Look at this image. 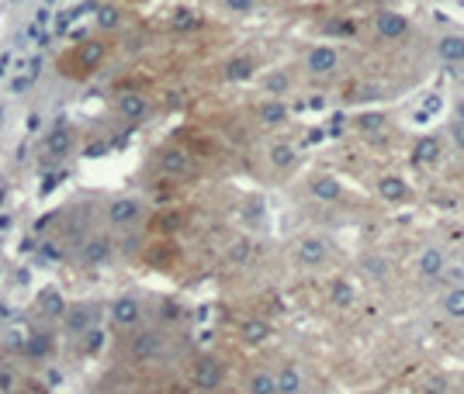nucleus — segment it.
Wrapping results in <instances>:
<instances>
[{"label": "nucleus", "instance_id": "f257e3e1", "mask_svg": "<svg viewBox=\"0 0 464 394\" xmlns=\"http://www.w3.org/2000/svg\"><path fill=\"white\" fill-rule=\"evenodd\" d=\"M167 353V343L156 329H139L132 339H128V356L139 360V363H149V360H160Z\"/></svg>", "mask_w": 464, "mask_h": 394}, {"label": "nucleus", "instance_id": "f03ea898", "mask_svg": "<svg viewBox=\"0 0 464 394\" xmlns=\"http://www.w3.org/2000/svg\"><path fill=\"white\" fill-rule=\"evenodd\" d=\"M142 218H146V208H142L135 197H118V201L108 204V222H111L115 229H132V225H139Z\"/></svg>", "mask_w": 464, "mask_h": 394}, {"label": "nucleus", "instance_id": "7ed1b4c3", "mask_svg": "<svg viewBox=\"0 0 464 394\" xmlns=\"http://www.w3.org/2000/svg\"><path fill=\"white\" fill-rule=\"evenodd\" d=\"M295 256H298V263H301L305 270H319V267H326V260H330V242L319 239V236L301 239L298 249H295Z\"/></svg>", "mask_w": 464, "mask_h": 394}, {"label": "nucleus", "instance_id": "20e7f679", "mask_svg": "<svg viewBox=\"0 0 464 394\" xmlns=\"http://www.w3.org/2000/svg\"><path fill=\"white\" fill-rule=\"evenodd\" d=\"M111 322L118 325V329H135L139 322H142V305H139V298H115L111 301Z\"/></svg>", "mask_w": 464, "mask_h": 394}, {"label": "nucleus", "instance_id": "39448f33", "mask_svg": "<svg viewBox=\"0 0 464 394\" xmlns=\"http://www.w3.org/2000/svg\"><path fill=\"white\" fill-rule=\"evenodd\" d=\"M305 66H308L315 77H326V73H333V70L339 66V52L333 49V45H315V49H308Z\"/></svg>", "mask_w": 464, "mask_h": 394}, {"label": "nucleus", "instance_id": "423d86ee", "mask_svg": "<svg viewBox=\"0 0 464 394\" xmlns=\"http://www.w3.org/2000/svg\"><path fill=\"white\" fill-rule=\"evenodd\" d=\"M375 32H378L381 39L399 42V39L409 35V21H406L402 14H395V11H381L378 18H375Z\"/></svg>", "mask_w": 464, "mask_h": 394}, {"label": "nucleus", "instance_id": "0eeeda50", "mask_svg": "<svg viewBox=\"0 0 464 394\" xmlns=\"http://www.w3.org/2000/svg\"><path fill=\"white\" fill-rule=\"evenodd\" d=\"M222 363L218 360H211V356H201L198 360V367H194V384L201 388V391L208 394V391H215V388H222Z\"/></svg>", "mask_w": 464, "mask_h": 394}, {"label": "nucleus", "instance_id": "6e6552de", "mask_svg": "<svg viewBox=\"0 0 464 394\" xmlns=\"http://www.w3.org/2000/svg\"><path fill=\"white\" fill-rule=\"evenodd\" d=\"M66 332L70 336H84L87 329H94L97 322V308L94 305H77V308H66Z\"/></svg>", "mask_w": 464, "mask_h": 394}, {"label": "nucleus", "instance_id": "1a4fd4ad", "mask_svg": "<svg viewBox=\"0 0 464 394\" xmlns=\"http://www.w3.org/2000/svg\"><path fill=\"white\" fill-rule=\"evenodd\" d=\"M444 267H447V256H444V249H437V246H426L420 253V274L429 277V280H437V277H444Z\"/></svg>", "mask_w": 464, "mask_h": 394}, {"label": "nucleus", "instance_id": "9d476101", "mask_svg": "<svg viewBox=\"0 0 464 394\" xmlns=\"http://www.w3.org/2000/svg\"><path fill=\"white\" fill-rule=\"evenodd\" d=\"M437 56L447 63V66H461L464 63V35H444L437 42Z\"/></svg>", "mask_w": 464, "mask_h": 394}, {"label": "nucleus", "instance_id": "9b49d317", "mask_svg": "<svg viewBox=\"0 0 464 394\" xmlns=\"http://www.w3.org/2000/svg\"><path fill=\"white\" fill-rule=\"evenodd\" d=\"M440 159V139L437 135H422L420 142L413 146V163L426 166V163H437Z\"/></svg>", "mask_w": 464, "mask_h": 394}, {"label": "nucleus", "instance_id": "f8f14e48", "mask_svg": "<svg viewBox=\"0 0 464 394\" xmlns=\"http://www.w3.org/2000/svg\"><path fill=\"white\" fill-rule=\"evenodd\" d=\"M312 197L315 201H326V204L330 201H339L343 197V184H339L337 177H315L312 180Z\"/></svg>", "mask_w": 464, "mask_h": 394}, {"label": "nucleus", "instance_id": "ddd939ff", "mask_svg": "<svg viewBox=\"0 0 464 394\" xmlns=\"http://www.w3.org/2000/svg\"><path fill=\"white\" fill-rule=\"evenodd\" d=\"M378 194H381V201H388V204H399V201L409 197V187H406V180H399V177H381Z\"/></svg>", "mask_w": 464, "mask_h": 394}, {"label": "nucleus", "instance_id": "4468645a", "mask_svg": "<svg viewBox=\"0 0 464 394\" xmlns=\"http://www.w3.org/2000/svg\"><path fill=\"white\" fill-rule=\"evenodd\" d=\"M80 256H84V263H90V267H94V263H104V260L111 256V239H104V236L90 239Z\"/></svg>", "mask_w": 464, "mask_h": 394}, {"label": "nucleus", "instance_id": "2eb2a0df", "mask_svg": "<svg viewBox=\"0 0 464 394\" xmlns=\"http://www.w3.org/2000/svg\"><path fill=\"white\" fill-rule=\"evenodd\" d=\"M118 111L125 115V118H146V111H149V101L146 97H139V94H128V97H122L118 101Z\"/></svg>", "mask_w": 464, "mask_h": 394}, {"label": "nucleus", "instance_id": "dca6fc26", "mask_svg": "<svg viewBox=\"0 0 464 394\" xmlns=\"http://www.w3.org/2000/svg\"><path fill=\"white\" fill-rule=\"evenodd\" d=\"M274 384H277V394H298L301 391V374L295 367H284L281 374H274Z\"/></svg>", "mask_w": 464, "mask_h": 394}, {"label": "nucleus", "instance_id": "f3484780", "mask_svg": "<svg viewBox=\"0 0 464 394\" xmlns=\"http://www.w3.org/2000/svg\"><path fill=\"white\" fill-rule=\"evenodd\" d=\"M444 315L451 318H464V284H458V287H451L447 294H444Z\"/></svg>", "mask_w": 464, "mask_h": 394}, {"label": "nucleus", "instance_id": "a211bd4d", "mask_svg": "<svg viewBox=\"0 0 464 394\" xmlns=\"http://www.w3.org/2000/svg\"><path fill=\"white\" fill-rule=\"evenodd\" d=\"M246 391H250V394H277L274 374H267V370H256V374H250V381H246Z\"/></svg>", "mask_w": 464, "mask_h": 394}, {"label": "nucleus", "instance_id": "6ab92c4d", "mask_svg": "<svg viewBox=\"0 0 464 394\" xmlns=\"http://www.w3.org/2000/svg\"><path fill=\"white\" fill-rule=\"evenodd\" d=\"M260 121H263V125H281V121H288V104H281V101L260 104Z\"/></svg>", "mask_w": 464, "mask_h": 394}, {"label": "nucleus", "instance_id": "aec40b11", "mask_svg": "<svg viewBox=\"0 0 464 394\" xmlns=\"http://www.w3.org/2000/svg\"><path fill=\"white\" fill-rule=\"evenodd\" d=\"M295 146H288V142H277L274 149H270V163L277 166V170H291L295 166Z\"/></svg>", "mask_w": 464, "mask_h": 394}, {"label": "nucleus", "instance_id": "412c9836", "mask_svg": "<svg viewBox=\"0 0 464 394\" xmlns=\"http://www.w3.org/2000/svg\"><path fill=\"white\" fill-rule=\"evenodd\" d=\"M267 336H270V325L260 322V318H253V322L243 325V339H246V343H263Z\"/></svg>", "mask_w": 464, "mask_h": 394}, {"label": "nucleus", "instance_id": "4be33fe9", "mask_svg": "<svg viewBox=\"0 0 464 394\" xmlns=\"http://www.w3.org/2000/svg\"><path fill=\"white\" fill-rule=\"evenodd\" d=\"M330 301H333L337 308H350V305H353V287L343 284V280H337L333 291H330Z\"/></svg>", "mask_w": 464, "mask_h": 394}, {"label": "nucleus", "instance_id": "5701e85b", "mask_svg": "<svg viewBox=\"0 0 464 394\" xmlns=\"http://www.w3.org/2000/svg\"><path fill=\"white\" fill-rule=\"evenodd\" d=\"M42 312L49 318H63V315H66V301H63V294L49 291V294L42 298Z\"/></svg>", "mask_w": 464, "mask_h": 394}, {"label": "nucleus", "instance_id": "b1692460", "mask_svg": "<svg viewBox=\"0 0 464 394\" xmlns=\"http://www.w3.org/2000/svg\"><path fill=\"white\" fill-rule=\"evenodd\" d=\"M163 173H170V177H184V173H187V156H184V153H167V156H163Z\"/></svg>", "mask_w": 464, "mask_h": 394}, {"label": "nucleus", "instance_id": "393cba45", "mask_svg": "<svg viewBox=\"0 0 464 394\" xmlns=\"http://www.w3.org/2000/svg\"><path fill=\"white\" fill-rule=\"evenodd\" d=\"M225 73H229V80H250V73H253V63H250V59H232Z\"/></svg>", "mask_w": 464, "mask_h": 394}, {"label": "nucleus", "instance_id": "a878e982", "mask_svg": "<svg viewBox=\"0 0 464 394\" xmlns=\"http://www.w3.org/2000/svg\"><path fill=\"white\" fill-rule=\"evenodd\" d=\"M381 125H384L381 115H364V118H360V128H364V132H378Z\"/></svg>", "mask_w": 464, "mask_h": 394}, {"label": "nucleus", "instance_id": "bb28decb", "mask_svg": "<svg viewBox=\"0 0 464 394\" xmlns=\"http://www.w3.org/2000/svg\"><path fill=\"white\" fill-rule=\"evenodd\" d=\"M253 4L256 0H225V7H229V11H239V14H243V11H253Z\"/></svg>", "mask_w": 464, "mask_h": 394}, {"label": "nucleus", "instance_id": "cd10ccee", "mask_svg": "<svg viewBox=\"0 0 464 394\" xmlns=\"http://www.w3.org/2000/svg\"><path fill=\"white\" fill-rule=\"evenodd\" d=\"M451 135H454V142L464 149V121H451Z\"/></svg>", "mask_w": 464, "mask_h": 394}, {"label": "nucleus", "instance_id": "c85d7f7f", "mask_svg": "<svg viewBox=\"0 0 464 394\" xmlns=\"http://www.w3.org/2000/svg\"><path fill=\"white\" fill-rule=\"evenodd\" d=\"M333 32L337 35H353V25L350 21H333Z\"/></svg>", "mask_w": 464, "mask_h": 394}, {"label": "nucleus", "instance_id": "c756f323", "mask_svg": "<svg viewBox=\"0 0 464 394\" xmlns=\"http://www.w3.org/2000/svg\"><path fill=\"white\" fill-rule=\"evenodd\" d=\"M454 121H464V101L461 104H454Z\"/></svg>", "mask_w": 464, "mask_h": 394}, {"label": "nucleus", "instance_id": "7c9ffc66", "mask_svg": "<svg viewBox=\"0 0 464 394\" xmlns=\"http://www.w3.org/2000/svg\"><path fill=\"white\" fill-rule=\"evenodd\" d=\"M201 394H205V391H201Z\"/></svg>", "mask_w": 464, "mask_h": 394}]
</instances>
